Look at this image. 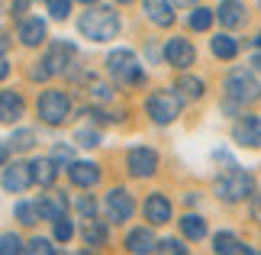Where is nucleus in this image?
I'll list each match as a JSON object with an SVG mask.
<instances>
[{
	"mask_svg": "<svg viewBox=\"0 0 261 255\" xmlns=\"http://www.w3.org/2000/svg\"><path fill=\"white\" fill-rule=\"evenodd\" d=\"M77 29H81V36H87L90 42H110L119 33V13L113 7H94L77 19Z\"/></svg>",
	"mask_w": 261,
	"mask_h": 255,
	"instance_id": "obj_1",
	"label": "nucleus"
},
{
	"mask_svg": "<svg viewBox=\"0 0 261 255\" xmlns=\"http://www.w3.org/2000/svg\"><path fill=\"white\" fill-rule=\"evenodd\" d=\"M216 194L223 197L226 203H239V200H248L255 197V178L248 171H239V168H226V175L216 178Z\"/></svg>",
	"mask_w": 261,
	"mask_h": 255,
	"instance_id": "obj_2",
	"label": "nucleus"
},
{
	"mask_svg": "<svg viewBox=\"0 0 261 255\" xmlns=\"http://www.w3.org/2000/svg\"><path fill=\"white\" fill-rule=\"evenodd\" d=\"M107 71L116 78V84L136 87V84H142V81H145L142 65H139L136 52H129V49H116V52H110L107 55Z\"/></svg>",
	"mask_w": 261,
	"mask_h": 255,
	"instance_id": "obj_3",
	"label": "nucleus"
},
{
	"mask_svg": "<svg viewBox=\"0 0 261 255\" xmlns=\"http://www.w3.org/2000/svg\"><path fill=\"white\" fill-rule=\"evenodd\" d=\"M145 110L158 126H168L180 117V94L177 90H152L145 100Z\"/></svg>",
	"mask_w": 261,
	"mask_h": 255,
	"instance_id": "obj_4",
	"label": "nucleus"
},
{
	"mask_svg": "<svg viewBox=\"0 0 261 255\" xmlns=\"http://www.w3.org/2000/svg\"><path fill=\"white\" fill-rule=\"evenodd\" d=\"M226 97H232L236 104H252L261 97V81L248 68H236L226 78Z\"/></svg>",
	"mask_w": 261,
	"mask_h": 255,
	"instance_id": "obj_5",
	"label": "nucleus"
},
{
	"mask_svg": "<svg viewBox=\"0 0 261 255\" xmlns=\"http://www.w3.org/2000/svg\"><path fill=\"white\" fill-rule=\"evenodd\" d=\"M36 113L48 126H62L68 120V113H71V100H68L65 90H45V94L36 100Z\"/></svg>",
	"mask_w": 261,
	"mask_h": 255,
	"instance_id": "obj_6",
	"label": "nucleus"
},
{
	"mask_svg": "<svg viewBox=\"0 0 261 255\" xmlns=\"http://www.w3.org/2000/svg\"><path fill=\"white\" fill-rule=\"evenodd\" d=\"M103 210H107V220L126 223L136 213V200H133V194H129L126 188H113L107 194V200H103Z\"/></svg>",
	"mask_w": 261,
	"mask_h": 255,
	"instance_id": "obj_7",
	"label": "nucleus"
},
{
	"mask_svg": "<svg viewBox=\"0 0 261 255\" xmlns=\"http://www.w3.org/2000/svg\"><path fill=\"white\" fill-rule=\"evenodd\" d=\"M126 168H129V175H133V178H152L155 171H158V155H155V149H145V146L129 149Z\"/></svg>",
	"mask_w": 261,
	"mask_h": 255,
	"instance_id": "obj_8",
	"label": "nucleus"
},
{
	"mask_svg": "<svg viewBox=\"0 0 261 255\" xmlns=\"http://www.w3.org/2000/svg\"><path fill=\"white\" fill-rule=\"evenodd\" d=\"M232 139L245 149H261V117H252V113L239 117L232 126Z\"/></svg>",
	"mask_w": 261,
	"mask_h": 255,
	"instance_id": "obj_9",
	"label": "nucleus"
},
{
	"mask_svg": "<svg viewBox=\"0 0 261 255\" xmlns=\"http://www.w3.org/2000/svg\"><path fill=\"white\" fill-rule=\"evenodd\" d=\"M165 58H168V65H174V68H190L197 62V49L187 42V39H168V45H165Z\"/></svg>",
	"mask_w": 261,
	"mask_h": 255,
	"instance_id": "obj_10",
	"label": "nucleus"
},
{
	"mask_svg": "<svg viewBox=\"0 0 261 255\" xmlns=\"http://www.w3.org/2000/svg\"><path fill=\"white\" fill-rule=\"evenodd\" d=\"M36 184V178H33V165H23V161H13L7 171H4V188L7 191H13V194H23Z\"/></svg>",
	"mask_w": 261,
	"mask_h": 255,
	"instance_id": "obj_11",
	"label": "nucleus"
},
{
	"mask_svg": "<svg viewBox=\"0 0 261 255\" xmlns=\"http://www.w3.org/2000/svg\"><path fill=\"white\" fill-rule=\"evenodd\" d=\"M36 207H39V217H42V220L55 223V220H62L65 213H68V200H65V194L48 191V194H39Z\"/></svg>",
	"mask_w": 261,
	"mask_h": 255,
	"instance_id": "obj_12",
	"label": "nucleus"
},
{
	"mask_svg": "<svg viewBox=\"0 0 261 255\" xmlns=\"http://www.w3.org/2000/svg\"><path fill=\"white\" fill-rule=\"evenodd\" d=\"M74 55H77V49H74L71 42H55L52 49H48V55L42 58V62L48 65V71H52V75H62V71L71 68Z\"/></svg>",
	"mask_w": 261,
	"mask_h": 255,
	"instance_id": "obj_13",
	"label": "nucleus"
},
{
	"mask_svg": "<svg viewBox=\"0 0 261 255\" xmlns=\"http://www.w3.org/2000/svg\"><path fill=\"white\" fill-rule=\"evenodd\" d=\"M26 113V100L16 90H0V120L4 123H16Z\"/></svg>",
	"mask_w": 261,
	"mask_h": 255,
	"instance_id": "obj_14",
	"label": "nucleus"
},
{
	"mask_svg": "<svg viewBox=\"0 0 261 255\" xmlns=\"http://www.w3.org/2000/svg\"><path fill=\"white\" fill-rule=\"evenodd\" d=\"M145 217L152 226H162V223L171 220V200L165 194H148L145 197Z\"/></svg>",
	"mask_w": 261,
	"mask_h": 255,
	"instance_id": "obj_15",
	"label": "nucleus"
},
{
	"mask_svg": "<svg viewBox=\"0 0 261 255\" xmlns=\"http://www.w3.org/2000/svg\"><path fill=\"white\" fill-rule=\"evenodd\" d=\"M68 178H71V184H77V188H94L100 181V168L94 161H71V165H68Z\"/></svg>",
	"mask_w": 261,
	"mask_h": 255,
	"instance_id": "obj_16",
	"label": "nucleus"
},
{
	"mask_svg": "<svg viewBox=\"0 0 261 255\" xmlns=\"http://www.w3.org/2000/svg\"><path fill=\"white\" fill-rule=\"evenodd\" d=\"M145 16L152 19L155 26H171L174 23V4L171 0H142Z\"/></svg>",
	"mask_w": 261,
	"mask_h": 255,
	"instance_id": "obj_17",
	"label": "nucleus"
},
{
	"mask_svg": "<svg viewBox=\"0 0 261 255\" xmlns=\"http://www.w3.org/2000/svg\"><path fill=\"white\" fill-rule=\"evenodd\" d=\"M155 246H158V239L145 226H139L126 236V252H133V255H148V252H155Z\"/></svg>",
	"mask_w": 261,
	"mask_h": 255,
	"instance_id": "obj_18",
	"label": "nucleus"
},
{
	"mask_svg": "<svg viewBox=\"0 0 261 255\" xmlns=\"http://www.w3.org/2000/svg\"><path fill=\"white\" fill-rule=\"evenodd\" d=\"M216 19H219L226 29H239V26L245 23V7L239 4V0H223V4H219V10H216Z\"/></svg>",
	"mask_w": 261,
	"mask_h": 255,
	"instance_id": "obj_19",
	"label": "nucleus"
},
{
	"mask_svg": "<svg viewBox=\"0 0 261 255\" xmlns=\"http://www.w3.org/2000/svg\"><path fill=\"white\" fill-rule=\"evenodd\" d=\"M19 42H23V45H29V49H33V45H42L45 42V23H42V19H39V16H33V19H23V23H19Z\"/></svg>",
	"mask_w": 261,
	"mask_h": 255,
	"instance_id": "obj_20",
	"label": "nucleus"
},
{
	"mask_svg": "<svg viewBox=\"0 0 261 255\" xmlns=\"http://www.w3.org/2000/svg\"><path fill=\"white\" fill-rule=\"evenodd\" d=\"M213 252L216 255H252L245 242H239L232 233H216L213 236Z\"/></svg>",
	"mask_w": 261,
	"mask_h": 255,
	"instance_id": "obj_21",
	"label": "nucleus"
},
{
	"mask_svg": "<svg viewBox=\"0 0 261 255\" xmlns=\"http://www.w3.org/2000/svg\"><path fill=\"white\" fill-rule=\"evenodd\" d=\"M29 165H33L36 184H42V188H52V184H55V178H58L55 158H36V161H29Z\"/></svg>",
	"mask_w": 261,
	"mask_h": 255,
	"instance_id": "obj_22",
	"label": "nucleus"
},
{
	"mask_svg": "<svg viewBox=\"0 0 261 255\" xmlns=\"http://www.w3.org/2000/svg\"><path fill=\"white\" fill-rule=\"evenodd\" d=\"M210 49H213V55H216V58H223V62H232V58L239 55V42H236L232 36H226V33L213 36V42H210Z\"/></svg>",
	"mask_w": 261,
	"mask_h": 255,
	"instance_id": "obj_23",
	"label": "nucleus"
},
{
	"mask_svg": "<svg viewBox=\"0 0 261 255\" xmlns=\"http://www.w3.org/2000/svg\"><path fill=\"white\" fill-rule=\"evenodd\" d=\"M174 90L184 100H200V97H203V81H200V78H190V75H180L177 84H174Z\"/></svg>",
	"mask_w": 261,
	"mask_h": 255,
	"instance_id": "obj_24",
	"label": "nucleus"
},
{
	"mask_svg": "<svg viewBox=\"0 0 261 255\" xmlns=\"http://www.w3.org/2000/svg\"><path fill=\"white\" fill-rule=\"evenodd\" d=\"M180 233H184L187 239H203L206 236V220L203 217H197V213H187L184 220H180Z\"/></svg>",
	"mask_w": 261,
	"mask_h": 255,
	"instance_id": "obj_25",
	"label": "nucleus"
},
{
	"mask_svg": "<svg viewBox=\"0 0 261 255\" xmlns=\"http://www.w3.org/2000/svg\"><path fill=\"white\" fill-rule=\"evenodd\" d=\"M213 19H216L213 10H206V7H194V13L187 16V26L194 29V33H206V29L213 26Z\"/></svg>",
	"mask_w": 261,
	"mask_h": 255,
	"instance_id": "obj_26",
	"label": "nucleus"
},
{
	"mask_svg": "<svg viewBox=\"0 0 261 255\" xmlns=\"http://www.w3.org/2000/svg\"><path fill=\"white\" fill-rule=\"evenodd\" d=\"M84 242H87V246H94V249L107 246V226H103L100 220H87V226H84Z\"/></svg>",
	"mask_w": 261,
	"mask_h": 255,
	"instance_id": "obj_27",
	"label": "nucleus"
},
{
	"mask_svg": "<svg viewBox=\"0 0 261 255\" xmlns=\"http://www.w3.org/2000/svg\"><path fill=\"white\" fill-rule=\"evenodd\" d=\"M7 142H10V149H13V152H29V149L36 146V132L33 129H16Z\"/></svg>",
	"mask_w": 261,
	"mask_h": 255,
	"instance_id": "obj_28",
	"label": "nucleus"
},
{
	"mask_svg": "<svg viewBox=\"0 0 261 255\" xmlns=\"http://www.w3.org/2000/svg\"><path fill=\"white\" fill-rule=\"evenodd\" d=\"M16 220L23 223V226H33V223L39 220V207H36V203H29V200H19L16 203Z\"/></svg>",
	"mask_w": 261,
	"mask_h": 255,
	"instance_id": "obj_29",
	"label": "nucleus"
},
{
	"mask_svg": "<svg viewBox=\"0 0 261 255\" xmlns=\"http://www.w3.org/2000/svg\"><path fill=\"white\" fill-rule=\"evenodd\" d=\"M26 252H33V255H55V246L48 239H42V236H33L26 242Z\"/></svg>",
	"mask_w": 261,
	"mask_h": 255,
	"instance_id": "obj_30",
	"label": "nucleus"
},
{
	"mask_svg": "<svg viewBox=\"0 0 261 255\" xmlns=\"http://www.w3.org/2000/svg\"><path fill=\"white\" fill-rule=\"evenodd\" d=\"M155 252H165V255H187V246L180 239H158Z\"/></svg>",
	"mask_w": 261,
	"mask_h": 255,
	"instance_id": "obj_31",
	"label": "nucleus"
},
{
	"mask_svg": "<svg viewBox=\"0 0 261 255\" xmlns=\"http://www.w3.org/2000/svg\"><path fill=\"white\" fill-rule=\"evenodd\" d=\"M74 142H77V146H84V149H94V146H100V132L84 126V129L74 132Z\"/></svg>",
	"mask_w": 261,
	"mask_h": 255,
	"instance_id": "obj_32",
	"label": "nucleus"
},
{
	"mask_svg": "<svg viewBox=\"0 0 261 255\" xmlns=\"http://www.w3.org/2000/svg\"><path fill=\"white\" fill-rule=\"evenodd\" d=\"M10 252H26V246L19 242V236H13V233H7V236H0V255H10Z\"/></svg>",
	"mask_w": 261,
	"mask_h": 255,
	"instance_id": "obj_33",
	"label": "nucleus"
},
{
	"mask_svg": "<svg viewBox=\"0 0 261 255\" xmlns=\"http://www.w3.org/2000/svg\"><path fill=\"white\" fill-rule=\"evenodd\" d=\"M77 213H81L84 220H94V213H97V200L90 197V194H81V197H77Z\"/></svg>",
	"mask_w": 261,
	"mask_h": 255,
	"instance_id": "obj_34",
	"label": "nucleus"
},
{
	"mask_svg": "<svg viewBox=\"0 0 261 255\" xmlns=\"http://www.w3.org/2000/svg\"><path fill=\"white\" fill-rule=\"evenodd\" d=\"M48 13H52L55 19H65L68 13H71V0H45Z\"/></svg>",
	"mask_w": 261,
	"mask_h": 255,
	"instance_id": "obj_35",
	"label": "nucleus"
},
{
	"mask_svg": "<svg viewBox=\"0 0 261 255\" xmlns=\"http://www.w3.org/2000/svg\"><path fill=\"white\" fill-rule=\"evenodd\" d=\"M74 236V226H71V220H55V239L58 242H68V239H71Z\"/></svg>",
	"mask_w": 261,
	"mask_h": 255,
	"instance_id": "obj_36",
	"label": "nucleus"
},
{
	"mask_svg": "<svg viewBox=\"0 0 261 255\" xmlns=\"http://www.w3.org/2000/svg\"><path fill=\"white\" fill-rule=\"evenodd\" d=\"M52 158L62 161V165H71V161H74V149L71 146H55L52 149Z\"/></svg>",
	"mask_w": 261,
	"mask_h": 255,
	"instance_id": "obj_37",
	"label": "nucleus"
},
{
	"mask_svg": "<svg viewBox=\"0 0 261 255\" xmlns=\"http://www.w3.org/2000/svg\"><path fill=\"white\" fill-rule=\"evenodd\" d=\"M7 155H10V142H7V139H0V168L7 165Z\"/></svg>",
	"mask_w": 261,
	"mask_h": 255,
	"instance_id": "obj_38",
	"label": "nucleus"
},
{
	"mask_svg": "<svg viewBox=\"0 0 261 255\" xmlns=\"http://www.w3.org/2000/svg\"><path fill=\"white\" fill-rule=\"evenodd\" d=\"M7 49H10V36L0 29V55H7Z\"/></svg>",
	"mask_w": 261,
	"mask_h": 255,
	"instance_id": "obj_39",
	"label": "nucleus"
},
{
	"mask_svg": "<svg viewBox=\"0 0 261 255\" xmlns=\"http://www.w3.org/2000/svg\"><path fill=\"white\" fill-rule=\"evenodd\" d=\"M7 75H10V65H7V58H4V55H0V81H4Z\"/></svg>",
	"mask_w": 261,
	"mask_h": 255,
	"instance_id": "obj_40",
	"label": "nucleus"
},
{
	"mask_svg": "<svg viewBox=\"0 0 261 255\" xmlns=\"http://www.w3.org/2000/svg\"><path fill=\"white\" fill-rule=\"evenodd\" d=\"M26 7H29V0H13V10H16V13H23Z\"/></svg>",
	"mask_w": 261,
	"mask_h": 255,
	"instance_id": "obj_41",
	"label": "nucleus"
},
{
	"mask_svg": "<svg viewBox=\"0 0 261 255\" xmlns=\"http://www.w3.org/2000/svg\"><path fill=\"white\" fill-rule=\"evenodd\" d=\"M171 4H174V7H194L197 0H171Z\"/></svg>",
	"mask_w": 261,
	"mask_h": 255,
	"instance_id": "obj_42",
	"label": "nucleus"
},
{
	"mask_svg": "<svg viewBox=\"0 0 261 255\" xmlns=\"http://www.w3.org/2000/svg\"><path fill=\"white\" fill-rule=\"evenodd\" d=\"M252 65H255V71H261V55H255V58H252Z\"/></svg>",
	"mask_w": 261,
	"mask_h": 255,
	"instance_id": "obj_43",
	"label": "nucleus"
},
{
	"mask_svg": "<svg viewBox=\"0 0 261 255\" xmlns=\"http://www.w3.org/2000/svg\"><path fill=\"white\" fill-rule=\"evenodd\" d=\"M255 45H261V33H258V36H255Z\"/></svg>",
	"mask_w": 261,
	"mask_h": 255,
	"instance_id": "obj_44",
	"label": "nucleus"
},
{
	"mask_svg": "<svg viewBox=\"0 0 261 255\" xmlns=\"http://www.w3.org/2000/svg\"><path fill=\"white\" fill-rule=\"evenodd\" d=\"M81 4H87V7H90V4H97V0H81Z\"/></svg>",
	"mask_w": 261,
	"mask_h": 255,
	"instance_id": "obj_45",
	"label": "nucleus"
},
{
	"mask_svg": "<svg viewBox=\"0 0 261 255\" xmlns=\"http://www.w3.org/2000/svg\"><path fill=\"white\" fill-rule=\"evenodd\" d=\"M116 4H133V0H116Z\"/></svg>",
	"mask_w": 261,
	"mask_h": 255,
	"instance_id": "obj_46",
	"label": "nucleus"
},
{
	"mask_svg": "<svg viewBox=\"0 0 261 255\" xmlns=\"http://www.w3.org/2000/svg\"><path fill=\"white\" fill-rule=\"evenodd\" d=\"M0 10H4V7H0Z\"/></svg>",
	"mask_w": 261,
	"mask_h": 255,
	"instance_id": "obj_47",
	"label": "nucleus"
}]
</instances>
